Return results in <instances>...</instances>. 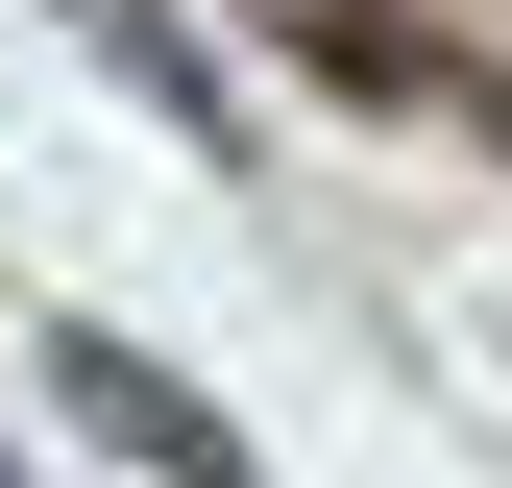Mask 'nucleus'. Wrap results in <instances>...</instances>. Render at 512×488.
Returning a JSON list of instances; mask_svg holds the SVG:
<instances>
[{"mask_svg": "<svg viewBox=\"0 0 512 488\" xmlns=\"http://www.w3.org/2000/svg\"><path fill=\"white\" fill-rule=\"evenodd\" d=\"M0 488H25V464H0Z\"/></svg>", "mask_w": 512, "mask_h": 488, "instance_id": "20e7f679", "label": "nucleus"}, {"mask_svg": "<svg viewBox=\"0 0 512 488\" xmlns=\"http://www.w3.org/2000/svg\"><path fill=\"white\" fill-rule=\"evenodd\" d=\"M244 25H269V49H317L342 98H464V74H439V25H415V0H244Z\"/></svg>", "mask_w": 512, "mask_h": 488, "instance_id": "f03ea898", "label": "nucleus"}, {"mask_svg": "<svg viewBox=\"0 0 512 488\" xmlns=\"http://www.w3.org/2000/svg\"><path fill=\"white\" fill-rule=\"evenodd\" d=\"M49 415H74V440H122L147 488H244V415H220V391H171L122 318H49Z\"/></svg>", "mask_w": 512, "mask_h": 488, "instance_id": "f257e3e1", "label": "nucleus"}, {"mask_svg": "<svg viewBox=\"0 0 512 488\" xmlns=\"http://www.w3.org/2000/svg\"><path fill=\"white\" fill-rule=\"evenodd\" d=\"M74 25L122 49V98H171V147H220V171H244V98L196 74V25H171V0H74Z\"/></svg>", "mask_w": 512, "mask_h": 488, "instance_id": "7ed1b4c3", "label": "nucleus"}]
</instances>
